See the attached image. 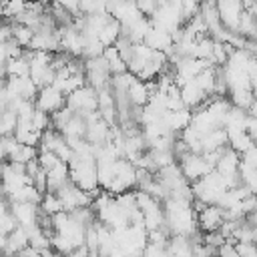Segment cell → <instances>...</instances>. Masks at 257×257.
<instances>
[{
    "mask_svg": "<svg viewBox=\"0 0 257 257\" xmlns=\"http://www.w3.org/2000/svg\"><path fill=\"white\" fill-rule=\"evenodd\" d=\"M151 92H149V86H147V80H141V78H133L128 88H126V98L133 106H145L147 100H149Z\"/></svg>",
    "mask_w": 257,
    "mask_h": 257,
    "instance_id": "8",
    "label": "cell"
},
{
    "mask_svg": "<svg viewBox=\"0 0 257 257\" xmlns=\"http://www.w3.org/2000/svg\"><path fill=\"white\" fill-rule=\"evenodd\" d=\"M135 2V6H137V10L143 14V16H151L155 10H157V0H133Z\"/></svg>",
    "mask_w": 257,
    "mask_h": 257,
    "instance_id": "12",
    "label": "cell"
},
{
    "mask_svg": "<svg viewBox=\"0 0 257 257\" xmlns=\"http://www.w3.org/2000/svg\"><path fill=\"white\" fill-rule=\"evenodd\" d=\"M223 223V209L219 205H205L197 211V229L199 231H215Z\"/></svg>",
    "mask_w": 257,
    "mask_h": 257,
    "instance_id": "4",
    "label": "cell"
},
{
    "mask_svg": "<svg viewBox=\"0 0 257 257\" xmlns=\"http://www.w3.org/2000/svg\"><path fill=\"white\" fill-rule=\"evenodd\" d=\"M177 165H179V169H181V173H183V177L191 183V181H195V179H199V177H203L205 173H209L213 167L205 161V157L201 155V153H185L183 157H179L177 159Z\"/></svg>",
    "mask_w": 257,
    "mask_h": 257,
    "instance_id": "2",
    "label": "cell"
},
{
    "mask_svg": "<svg viewBox=\"0 0 257 257\" xmlns=\"http://www.w3.org/2000/svg\"><path fill=\"white\" fill-rule=\"evenodd\" d=\"M64 104H66L72 112L86 116L88 112H94V110H96V90L84 82L82 86H78V88H74L72 92L66 94Z\"/></svg>",
    "mask_w": 257,
    "mask_h": 257,
    "instance_id": "1",
    "label": "cell"
},
{
    "mask_svg": "<svg viewBox=\"0 0 257 257\" xmlns=\"http://www.w3.org/2000/svg\"><path fill=\"white\" fill-rule=\"evenodd\" d=\"M179 96H181L183 104H185L189 110H193V108H197L199 104H203L209 94H207L195 80H187V82H183V84L179 86Z\"/></svg>",
    "mask_w": 257,
    "mask_h": 257,
    "instance_id": "5",
    "label": "cell"
},
{
    "mask_svg": "<svg viewBox=\"0 0 257 257\" xmlns=\"http://www.w3.org/2000/svg\"><path fill=\"white\" fill-rule=\"evenodd\" d=\"M70 181L68 177V165L64 161H58L52 169L46 171V191H58L62 185H66Z\"/></svg>",
    "mask_w": 257,
    "mask_h": 257,
    "instance_id": "6",
    "label": "cell"
},
{
    "mask_svg": "<svg viewBox=\"0 0 257 257\" xmlns=\"http://www.w3.org/2000/svg\"><path fill=\"white\" fill-rule=\"evenodd\" d=\"M58 161H60V159L56 157L54 151H38V153H36V163H38V167L44 169V171L52 169Z\"/></svg>",
    "mask_w": 257,
    "mask_h": 257,
    "instance_id": "11",
    "label": "cell"
},
{
    "mask_svg": "<svg viewBox=\"0 0 257 257\" xmlns=\"http://www.w3.org/2000/svg\"><path fill=\"white\" fill-rule=\"evenodd\" d=\"M118 34H120V22L114 16H108L106 22H104V26L98 32V40L102 42V46H110V44H114V40L118 38Z\"/></svg>",
    "mask_w": 257,
    "mask_h": 257,
    "instance_id": "9",
    "label": "cell"
},
{
    "mask_svg": "<svg viewBox=\"0 0 257 257\" xmlns=\"http://www.w3.org/2000/svg\"><path fill=\"white\" fill-rule=\"evenodd\" d=\"M64 98H66V96H64L56 86L46 84V86H40V88H38V92H36V96H34V106L50 114V112L58 110L60 106H64Z\"/></svg>",
    "mask_w": 257,
    "mask_h": 257,
    "instance_id": "3",
    "label": "cell"
},
{
    "mask_svg": "<svg viewBox=\"0 0 257 257\" xmlns=\"http://www.w3.org/2000/svg\"><path fill=\"white\" fill-rule=\"evenodd\" d=\"M143 42H145L147 46H151L153 50H163V52L173 44L171 32H167V30H163V28H157V26H153V24L149 26V30H147Z\"/></svg>",
    "mask_w": 257,
    "mask_h": 257,
    "instance_id": "7",
    "label": "cell"
},
{
    "mask_svg": "<svg viewBox=\"0 0 257 257\" xmlns=\"http://www.w3.org/2000/svg\"><path fill=\"white\" fill-rule=\"evenodd\" d=\"M30 124H32V128H36V131H44V128L50 126V114L34 106L32 116H30Z\"/></svg>",
    "mask_w": 257,
    "mask_h": 257,
    "instance_id": "10",
    "label": "cell"
}]
</instances>
